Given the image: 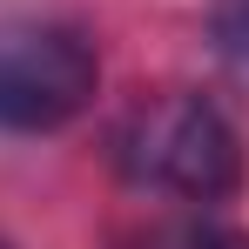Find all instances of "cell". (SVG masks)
<instances>
[{
    "label": "cell",
    "mask_w": 249,
    "mask_h": 249,
    "mask_svg": "<svg viewBox=\"0 0 249 249\" xmlns=\"http://www.w3.org/2000/svg\"><path fill=\"white\" fill-rule=\"evenodd\" d=\"M168 249H249V229H236V222H182L168 236Z\"/></svg>",
    "instance_id": "obj_4"
},
{
    "label": "cell",
    "mask_w": 249,
    "mask_h": 249,
    "mask_svg": "<svg viewBox=\"0 0 249 249\" xmlns=\"http://www.w3.org/2000/svg\"><path fill=\"white\" fill-rule=\"evenodd\" d=\"M209 41H215L222 61L249 68V0H215V14H209Z\"/></svg>",
    "instance_id": "obj_3"
},
{
    "label": "cell",
    "mask_w": 249,
    "mask_h": 249,
    "mask_svg": "<svg viewBox=\"0 0 249 249\" xmlns=\"http://www.w3.org/2000/svg\"><path fill=\"white\" fill-rule=\"evenodd\" d=\"M101 94V54L68 20H0V135H54Z\"/></svg>",
    "instance_id": "obj_1"
},
{
    "label": "cell",
    "mask_w": 249,
    "mask_h": 249,
    "mask_svg": "<svg viewBox=\"0 0 249 249\" xmlns=\"http://www.w3.org/2000/svg\"><path fill=\"white\" fill-rule=\"evenodd\" d=\"M122 168L135 182L175 189L189 202H229L243 189V135L202 94H168L142 108L122 135Z\"/></svg>",
    "instance_id": "obj_2"
}]
</instances>
